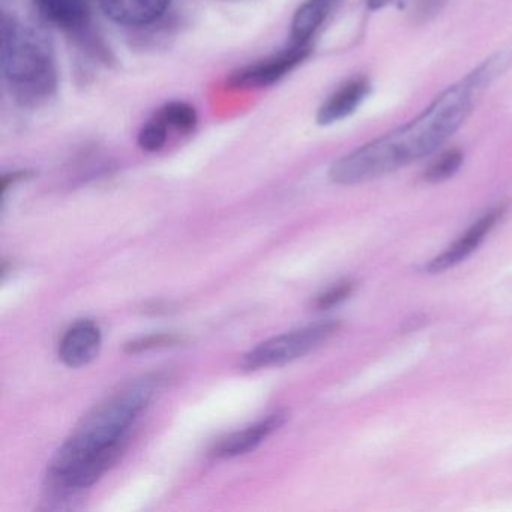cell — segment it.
<instances>
[{"label":"cell","mask_w":512,"mask_h":512,"mask_svg":"<svg viewBox=\"0 0 512 512\" xmlns=\"http://www.w3.org/2000/svg\"><path fill=\"white\" fill-rule=\"evenodd\" d=\"M505 62L503 56L490 59L437 95L412 121L340 158L329 170L331 181L338 185L374 181L439 151L469 118L479 94Z\"/></svg>","instance_id":"1"},{"label":"cell","mask_w":512,"mask_h":512,"mask_svg":"<svg viewBox=\"0 0 512 512\" xmlns=\"http://www.w3.org/2000/svg\"><path fill=\"white\" fill-rule=\"evenodd\" d=\"M148 376L116 392L89 413L73 436L56 452L49 481L61 491L91 487L118 461L127 445V431L163 383Z\"/></svg>","instance_id":"2"},{"label":"cell","mask_w":512,"mask_h":512,"mask_svg":"<svg viewBox=\"0 0 512 512\" xmlns=\"http://www.w3.org/2000/svg\"><path fill=\"white\" fill-rule=\"evenodd\" d=\"M0 61L5 80L25 103H40L55 94L58 68L46 35L4 16L0 28Z\"/></svg>","instance_id":"3"},{"label":"cell","mask_w":512,"mask_h":512,"mask_svg":"<svg viewBox=\"0 0 512 512\" xmlns=\"http://www.w3.org/2000/svg\"><path fill=\"white\" fill-rule=\"evenodd\" d=\"M337 329L338 323L335 322L316 323V325L263 341L244 356L242 368L256 371L289 364V362L296 361L307 353L313 352L316 347L331 338Z\"/></svg>","instance_id":"4"},{"label":"cell","mask_w":512,"mask_h":512,"mask_svg":"<svg viewBox=\"0 0 512 512\" xmlns=\"http://www.w3.org/2000/svg\"><path fill=\"white\" fill-rule=\"evenodd\" d=\"M311 44L290 43L287 49L281 50L278 55L263 59L256 64L242 68L233 73L232 85L238 88H266L274 85L278 80L295 70L299 64L310 55Z\"/></svg>","instance_id":"5"},{"label":"cell","mask_w":512,"mask_h":512,"mask_svg":"<svg viewBox=\"0 0 512 512\" xmlns=\"http://www.w3.org/2000/svg\"><path fill=\"white\" fill-rule=\"evenodd\" d=\"M505 212V205L496 206V208L485 212L454 244L449 245L443 253L431 259L428 265H425V272H428V274H440V272L448 271V269L460 265L461 262H464L467 257L472 256L478 250L479 245L484 242L488 233L502 220Z\"/></svg>","instance_id":"6"},{"label":"cell","mask_w":512,"mask_h":512,"mask_svg":"<svg viewBox=\"0 0 512 512\" xmlns=\"http://www.w3.org/2000/svg\"><path fill=\"white\" fill-rule=\"evenodd\" d=\"M103 334L92 320H80L68 329L59 344V358L67 367L80 368L91 364L100 353Z\"/></svg>","instance_id":"7"},{"label":"cell","mask_w":512,"mask_h":512,"mask_svg":"<svg viewBox=\"0 0 512 512\" xmlns=\"http://www.w3.org/2000/svg\"><path fill=\"white\" fill-rule=\"evenodd\" d=\"M371 83L367 77L347 80L332 92L317 112V124L332 125L352 116L370 95Z\"/></svg>","instance_id":"8"},{"label":"cell","mask_w":512,"mask_h":512,"mask_svg":"<svg viewBox=\"0 0 512 512\" xmlns=\"http://www.w3.org/2000/svg\"><path fill=\"white\" fill-rule=\"evenodd\" d=\"M289 419V413L286 410H278L272 415L266 416L257 424L250 425L245 430L236 431L230 436L224 437L217 446H215V455L217 457L230 458L238 455L248 454L254 451L263 440L268 439L272 433L280 430Z\"/></svg>","instance_id":"9"},{"label":"cell","mask_w":512,"mask_h":512,"mask_svg":"<svg viewBox=\"0 0 512 512\" xmlns=\"http://www.w3.org/2000/svg\"><path fill=\"white\" fill-rule=\"evenodd\" d=\"M107 19L122 26H146L169 10L172 0H98Z\"/></svg>","instance_id":"10"},{"label":"cell","mask_w":512,"mask_h":512,"mask_svg":"<svg viewBox=\"0 0 512 512\" xmlns=\"http://www.w3.org/2000/svg\"><path fill=\"white\" fill-rule=\"evenodd\" d=\"M338 0H305L292 20V43L310 44Z\"/></svg>","instance_id":"11"},{"label":"cell","mask_w":512,"mask_h":512,"mask_svg":"<svg viewBox=\"0 0 512 512\" xmlns=\"http://www.w3.org/2000/svg\"><path fill=\"white\" fill-rule=\"evenodd\" d=\"M40 13L58 28L74 31L88 23L89 0H34Z\"/></svg>","instance_id":"12"},{"label":"cell","mask_w":512,"mask_h":512,"mask_svg":"<svg viewBox=\"0 0 512 512\" xmlns=\"http://www.w3.org/2000/svg\"><path fill=\"white\" fill-rule=\"evenodd\" d=\"M157 115L166 122L167 127L182 131V133H188L197 124L196 109L190 104L181 103V101L166 104L158 110Z\"/></svg>","instance_id":"13"},{"label":"cell","mask_w":512,"mask_h":512,"mask_svg":"<svg viewBox=\"0 0 512 512\" xmlns=\"http://www.w3.org/2000/svg\"><path fill=\"white\" fill-rule=\"evenodd\" d=\"M463 161L464 155L460 149H448V151L442 152L425 170V181L430 184H439V182L452 178L460 169Z\"/></svg>","instance_id":"14"},{"label":"cell","mask_w":512,"mask_h":512,"mask_svg":"<svg viewBox=\"0 0 512 512\" xmlns=\"http://www.w3.org/2000/svg\"><path fill=\"white\" fill-rule=\"evenodd\" d=\"M166 122L155 113L154 118L149 119L139 133V146L146 152H157L163 149L167 142Z\"/></svg>","instance_id":"15"},{"label":"cell","mask_w":512,"mask_h":512,"mask_svg":"<svg viewBox=\"0 0 512 512\" xmlns=\"http://www.w3.org/2000/svg\"><path fill=\"white\" fill-rule=\"evenodd\" d=\"M353 290H355V283L353 281H341V283L335 284L326 292L320 293L316 301H314V307L317 310H329V308L346 301L352 295Z\"/></svg>","instance_id":"16"},{"label":"cell","mask_w":512,"mask_h":512,"mask_svg":"<svg viewBox=\"0 0 512 512\" xmlns=\"http://www.w3.org/2000/svg\"><path fill=\"white\" fill-rule=\"evenodd\" d=\"M179 338L176 335L158 334L149 335V337L140 338V340L131 341L125 346L127 353H140L145 350L158 349V347L173 346L178 344Z\"/></svg>","instance_id":"17"},{"label":"cell","mask_w":512,"mask_h":512,"mask_svg":"<svg viewBox=\"0 0 512 512\" xmlns=\"http://www.w3.org/2000/svg\"><path fill=\"white\" fill-rule=\"evenodd\" d=\"M401 2H404V0H367L370 10H383V8L401 4Z\"/></svg>","instance_id":"18"}]
</instances>
